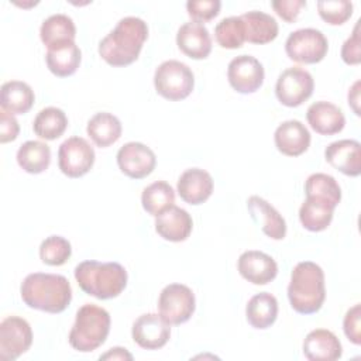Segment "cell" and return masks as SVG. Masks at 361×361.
<instances>
[{
  "mask_svg": "<svg viewBox=\"0 0 361 361\" xmlns=\"http://www.w3.org/2000/svg\"><path fill=\"white\" fill-rule=\"evenodd\" d=\"M285 51L289 59L298 63L312 65L324 59L329 51V42L322 31L316 28H300L288 35Z\"/></svg>",
  "mask_w": 361,
  "mask_h": 361,
  "instance_id": "cell-7",
  "label": "cell"
},
{
  "mask_svg": "<svg viewBox=\"0 0 361 361\" xmlns=\"http://www.w3.org/2000/svg\"><path fill=\"white\" fill-rule=\"evenodd\" d=\"M75 279L79 288L97 299L117 298L127 286V271L118 262L86 259L75 267Z\"/></svg>",
  "mask_w": 361,
  "mask_h": 361,
  "instance_id": "cell-4",
  "label": "cell"
},
{
  "mask_svg": "<svg viewBox=\"0 0 361 361\" xmlns=\"http://www.w3.org/2000/svg\"><path fill=\"white\" fill-rule=\"evenodd\" d=\"M237 269L245 281L254 285H267L274 281L278 274L275 259L271 255L257 250L244 251L238 257Z\"/></svg>",
  "mask_w": 361,
  "mask_h": 361,
  "instance_id": "cell-15",
  "label": "cell"
},
{
  "mask_svg": "<svg viewBox=\"0 0 361 361\" xmlns=\"http://www.w3.org/2000/svg\"><path fill=\"white\" fill-rule=\"evenodd\" d=\"M196 309V299L192 289L183 283L166 285L158 298L159 316L171 326L188 322Z\"/></svg>",
  "mask_w": 361,
  "mask_h": 361,
  "instance_id": "cell-8",
  "label": "cell"
},
{
  "mask_svg": "<svg viewBox=\"0 0 361 361\" xmlns=\"http://www.w3.org/2000/svg\"><path fill=\"white\" fill-rule=\"evenodd\" d=\"M245 317L251 327L265 330L271 327L278 317V300L269 292L254 295L245 306Z\"/></svg>",
  "mask_w": 361,
  "mask_h": 361,
  "instance_id": "cell-27",
  "label": "cell"
},
{
  "mask_svg": "<svg viewBox=\"0 0 361 361\" xmlns=\"http://www.w3.org/2000/svg\"><path fill=\"white\" fill-rule=\"evenodd\" d=\"M45 61L51 73L58 78H68L78 71L82 61V52L76 42H65L48 48Z\"/></svg>",
  "mask_w": 361,
  "mask_h": 361,
  "instance_id": "cell-24",
  "label": "cell"
},
{
  "mask_svg": "<svg viewBox=\"0 0 361 361\" xmlns=\"http://www.w3.org/2000/svg\"><path fill=\"white\" fill-rule=\"evenodd\" d=\"M288 299L296 313L313 314L319 312L326 299L322 267L312 261L298 262L290 272Z\"/></svg>",
  "mask_w": 361,
  "mask_h": 361,
  "instance_id": "cell-3",
  "label": "cell"
},
{
  "mask_svg": "<svg viewBox=\"0 0 361 361\" xmlns=\"http://www.w3.org/2000/svg\"><path fill=\"white\" fill-rule=\"evenodd\" d=\"M276 149L286 157H299L310 145V133L299 120H286L281 123L274 134Z\"/></svg>",
  "mask_w": 361,
  "mask_h": 361,
  "instance_id": "cell-19",
  "label": "cell"
},
{
  "mask_svg": "<svg viewBox=\"0 0 361 361\" xmlns=\"http://www.w3.org/2000/svg\"><path fill=\"white\" fill-rule=\"evenodd\" d=\"M141 203L148 214L157 217L175 203V192L168 182L157 180L144 188L141 193Z\"/></svg>",
  "mask_w": 361,
  "mask_h": 361,
  "instance_id": "cell-33",
  "label": "cell"
},
{
  "mask_svg": "<svg viewBox=\"0 0 361 361\" xmlns=\"http://www.w3.org/2000/svg\"><path fill=\"white\" fill-rule=\"evenodd\" d=\"M313 89V76L303 68L292 66L278 76L275 94L283 106L298 107L312 96Z\"/></svg>",
  "mask_w": 361,
  "mask_h": 361,
  "instance_id": "cell-9",
  "label": "cell"
},
{
  "mask_svg": "<svg viewBox=\"0 0 361 361\" xmlns=\"http://www.w3.org/2000/svg\"><path fill=\"white\" fill-rule=\"evenodd\" d=\"M345 337L355 345L361 344V305L355 303L350 307L343 320Z\"/></svg>",
  "mask_w": 361,
  "mask_h": 361,
  "instance_id": "cell-39",
  "label": "cell"
},
{
  "mask_svg": "<svg viewBox=\"0 0 361 361\" xmlns=\"http://www.w3.org/2000/svg\"><path fill=\"white\" fill-rule=\"evenodd\" d=\"M213 178L202 168H189L180 173L176 190L180 199L189 204L204 203L213 193Z\"/></svg>",
  "mask_w": 361,
  "mask_h": 361,
  "instance_id": "cell-16",
  "label": "cell"
},
{
  "mask_svg": "<svg viewBox=\"0 0 361 361\" xmlns=\"http://www.w3.org/2000/svg\"><path fill=\"white\" fill-rule=\"evenodd\" d=\"M245 27V41L251 44H268L278 37L276 20L264 11H248L240 16Z\"/></svg>",
  "mask_w": 361,
  "mask_h": 361,
  "instance_id": "cell-25",
  "label": "cell"
},
{
  "mask_svg": "<svg viewBox=\"0 0 361 361\" xmlns=\"http://www.w3.org/2000/svg\"><path fill=\"white\" fill-rule=\"evenodd\" d=\"M341 59L347 65H358L361 62V38L360 21H357L353 35L348 37L341 47Z\"/></svg>",
  "mask_w": 361,
  "mask_h": 361,
  "instance_id": "cell-40",
  "label": "cell"
},
{
  "mask_svg": "<svg viewBox=\"0 0 361 361\" xmlns=\"http://www.w3.org/2000/svg\"><path fill=\"white\" fill-rule=\"evenodd\" d=\"M39 37L47 48H52L65 42H75L76 27L69 16L52 14L42 21Z\"/></svg>",
  "mask_w": 361,
  "mask_h": 361,
  "instance_id": "cell-30",
  "label": "cell"
},
{
  "mask_svg": "<svg viewBox=\"0 0 361 361\" xmlns=\"http://www.w3.org/2000/svg\"><path fill=\"white\" fill-rule=\"evenodd\" d=\"M68 127V117L62 109L45 107L42 109L32 121V130L35 135L42 140H56L59 138Z\"/></svg>",
  "mask_w": 361,
  "mask_h": 361,
  "instance_id": "cell-32",
  "label": "cell"
},
{
  "mask_svg": "<svg viewBox=\"0 0 361 361\" xmlns=\"http://www.w3.org/2000/svg\"><path fill=\"white\" fill-rule=\"evenodd\" d=\"M305 193L306 196H313L323 199L337 207L341 200V188L337 180L327 173L316 172L312 173L305 182Z\"/></svg>",
  "mask_w": 361,
  "mask_h": 361,
  "instance_id": "cell-34",
  "label": "cell"
},
{
  "mask_svg": "<svg viewBox=\"0 0 361 361\" xmlns=\"http://www.w3.org/2000/svg\"><path fill=\"white\" fill-rule=\"evenodd\" d=\"M94 149L82 137H69L58 149V166L68 178L86 175L94 164Z\"/></svg>",
  "mask_w": 361,
  "mask_h": 361,
  "instance_id": "cell-10",
  "label": "cell"
},
{
  "mask_svg": "<svg viewBox=\"0 0 361 361\" xmlns=\"http://www.w3.org/2000/svg\"><path fill=\"white\" fill-rule=\"evenodd\" d=\"M154 86L157 93L166 100H183L195 87V75L186 63L169 59L155 69Z\"/></svg>",
  "mask_w": 361,
  "mask_h": 361,
  "instance_id": "cell-6",
  "label": "cell"
},
{
  "mask_svg": "<svg viewBox=\"0 0 361 361\" xmlns=\"http://www.w3.org/2000/svg\"><path fill=\"white\" fill-rule=\"evenodd\" d=\"M32 344L30 323L20 316H8L0 323V360L14 361Z\"/></svg>",
  "mask_w": 361,
  "mask_h": 361,
  "instance_id": "cell-11",
  "label": "cell"
},
{
  "mask_svg": "<svg viewBox=\"0 0 361 361\" xmlns=\"http://www.w3.org/2000/svg\"><path fill=\"white\" fill-rule=\"evenodd\" d=\"M148 38V25L140 17H124L99 42L102 59L116 68L127 66L140 56L144 42Z\"/></svg>",
  "mask_w": 361,
  "mask_h": 361,
  "instance_id": "cell-1",
  "label": "cell"
},
{
  "mask_svg": "<svg viewBox=\"0 0 361 361\" xmlns=\"http://www.w3.org/2000/svg\"><path fill=\"white\" fill-rule=\"evenodd\" d=\"M86 133L97 147L106 148L121 137L123 127L114 114L109 111H100L89 118Z\"/></svg>",
  "mask_w": 361,
  "mask_h": 361,
  "instance_id": "cell-28",
  "label": "cell"
},
{
  "mask_svg": "<svg viewBox=\"0 0 361 361\" xmlns=\"http://www.w3.org/2000/svg\"><path fill=\"white\" fill-rule=\"evenodd\" d=\"M220 0H189L186 3L188 14L193 21L206 23L213 20L220 13Z\"/></svg>",
  "mask_w": 361,
  "mask_h": 361,
  "instance_id": "cell-38",
  "label": "cell"
},
{
  "mask_svg": "<svg viewBox=\"0 0 361 361\" xmlns=\"http://www.w3.org/2000/svg\"><path fill=\"white\" fill-rule=\"evenodd\" d=\"M306 118L312 130L322 135L337 134L345 126L341 109L326 100L312 103L306 111Z\"/></svg>",
  "mask_w": 361,
  "mask_h": 361,
  "instance_id": "cell-22",
  "label": "cell"
},
{
  "mask_svg": "<svg viewBox=\"0 0 361 361\" xmlns=\"http://www.w3.org/2000/svg\"><path fill=\"white\" fill-rule=\"evenodd\" d=\"M251 219L261 227L262 233L272 240H283L286 235V221L281 213L265 199L252 195L247 200Z\"/></svg>",
  "mask_w": 361,
  "mask_h": 361,
  "instance_id": "cell-18",
  "label": "cell"
},
{
  "mask_svg": "<svg viewBox=\"0 0 361 361\" xmlns=\"http://www.w3.org/2000/svg\"><path fill=\"white\" fill-rule=\"evenodd\" d=\"M110 314L106 309L85 303L76 312L75 323L69 331V344L79 353H90L99 348L110 333Z\"/></svg>",
  "mask_w": 361,
  "mask_h": 361,
  "instance_id": "cell-5",
  "label": "cell"
},
{
  "mask_svg": "<svg viewBox=\"0 0 361 361\" xmlns=\"http://www.w3.org/2000/svg\"><path fill=\"white\" fill-rule=\"evenodd\" d=\"M271 6L282 20H285L286 23H293L298 18L300 10L306 7V1L305 0H274Z\"/></svg>",
  "mask_w": 361,
  "mask_h": 361,
  "instance_id": "cell-41",
  "label": "cell"
},
{
  "mask_svg": "<svg viewBox=\"0 0 361 361\" xmlns=\"http://www.w3.org/2000/svg\"><path fill=\"white\" fill-rule=\"evenodd\" d=\"M99 360H133V355L123 347H113L107 353L102 354Z\"/></svg>",
  "mask_w": 361,
  "mask_h": 361,
  "instance_id": "cell-43",
  "label": "cell"
},
{
  "mask_svg": "<svg viewBox=\"0 0 361 361\" xmlns=\"http://www.w3.org/2000/svg\"><path fill=\"white\" fill-rule=\"evenodd\" d=\"M72 255L71 243L62 235H49L39 245V258L51 267L63 265Z\"/></svg>",
  "mask_w": 361,
  "mask_h": 361,
  "instance_id": "cell-36",
  "label": "cell"
},
{
  "mask_svg": "<svg viewBox=\"0 0 361 361\" xmlns=\"http://www.w3.org/2000/svg\"><path fill=\"white\" fill-rule=\"evenodd\" d=\"M303 354L310 361H336L341 357L343 347L333 331L314 329L305 337Z\"/></svg>",
  "mask_w": 361,
  "mask_h": 361,
  "instance_id": "cell-23",
  "label": "cell"
},
{
  "mask_svg": "<svg viewBox=\"0 0 361 361\" xmlns=\"http://www.w3.org/2000/svg\"><path fill=\"white\" fill-rule=\"evenodd\" d=\"M20 295L28 307L56 314L69 306L72 288L63 275L34 272L21 282Z\"/></svg>",
  "mask_w": 361,
  "mask_h": 361,
  "instance_id": "cell-2",
  "label": "cell"
},
{
  "mask_svg": "<svg viewBox=\"0 0 361 361\" xmlns=\"http://www.w3.org/2000/svg\"><path fill=\"white\" fill-rule=\"evenodd\" d=\"M20 133V126L16 117L4 110L0 111V142L14 141Z\"/></svg>",
  "mask_w": 361,
  "mask_h": 361,
  "instance_id": "cell-42",
  "label": "cell"
},
{
  "mask_svg": "<svg viewBox=\"0 0 361 361\" xmlns=\"http://www.w3.org/2000/svg\"><path fill=\"white\" fill-rule=\"evenodd\" d=\"M217 44L226 49H237L245 42V27L240 16L223 18L214 27Z\"/></svg>",
  "mask_w": 361,
  "mask_h": 361,
  "instance_id": "cell-35",
  "label": "cell"
},
{
  "mask_svg": "<svg viewBox=\"0 0 361 361\" xmlns=\"http://www.w3.org/2000/svg\"><path fill=\"white\" fill-rule=\"evenodd\" d=\"M326 161L347 176L361 173V144L357 140H338L324 149Z\"/></svg>",
  "mask_w": 361,
  "mask_h": 361,
  "instance_id": "cell-17",
  "label": "cell"
},
{
  "mask_svg": "<svg viewBox=\"0 0 361 361\" xmlns=\"http://www.w3.org/2000/svg\"><path fill=\"white\" fill-rule=\"evenodd\" d=\"M192 228L193 221L190 214L185 209L175 204L169 206L155 217V231L166 241H185L190 235Z\"/></svg>",
  "mask_w": 361,
  "mask_h": 361,
  "instance_id": "cell-20",
  "label": "cell"
},
{
  "mask_svg": "<svg viewBox=\"0 0 361 361\" xmlns=\"http://www.w3.org/2000/svg\"><path fill=\"white\" fill-rule=\"evenodd\" d=\"M317 11L323 21L330 25L344 24L353 14V3L348 0H320Z\"/></svg>",
  "mask_w": 361,
  "mask_h": 361,
  "instance_id": "cell-37",
  "label": "cell"
},
{
  "mask_svg": "<svg viewBox=\"0 0 361 361\" xmlns=\"http://www.w3.org/2000/svg\"><path fill=\"white\" fill-rule=\"evenodd\" d=\"M176 45L192 59H204L212 52L209 30L197 21H189L179 27L176 32Z\"/></svg>",
  "mask_w": 361,
  "mask_h": 361,
  "instance_id": "cell-21",
  "label": "cell"
},
{
  "mask_svg": "<svg viewBox=\"0 0 361 361\" xmlns=\"http://www.w3.org/2000/svg\"><path fill=\"white\" fill-rule=\"evenodd\" d=\"M334 209L333 204L323 199L306 196V200L299 209V220L306 230L319 233L330 226Z\"/></svg>",
  "mask_w": 361,
  "mask_h": 361,
  "instance_id": "cell-29",
  "label": "cell"
},
{
  "mask_svg": "<svg viewBox=\"0 0 361 361\" xmlns=\"http://www.w3.org/2000/svg\"><path fill=\"white\" fill-rule=\"evenodd\" d=\"M35 96L30 85L21 80H8L0 89L1 110L10 114H25L31 110Z\"/></svg>",
  "mask_w": 361,
  "mask_h": 361,
  "instance_id": "cell-26",
  "label": "cell"
},
{
  "mask_svg": "<svg viewBox=\"0 0 361 361\" xmlns=\"http://www.w3.org/2000/svg\"><path fill=\"white\" fill-rule=\"evenodd\" d=\"M117 165L120 171L133 179H142L152 173L157 165L154 151L142 142L130 141L117 152Z\"/></svg>",
  "mask_w": 361,
  "mask_h": 361,
  "instance_id": "cell-13",
  "label": "cell"
},
{
  "mask_svg": "<svg viewBox=\"0 0 361 361\" xmlns=\"http://www.w3.org/2000/svg\"><path fill=\"white\" fill-rule=\"evenodd\" d=\"M347 99H348V104H350V107L353 109V111H354L357 116H360V107H358V104H360V80H357V82L350 87Z\"/></svg>",
  "mask_w": 361,
  "mask_h": 361,
  "instance_id": "cell-44",
  "label": "cell"
},
{
  "mask_svg": "<svg viewBox=\"0 0 361 361\" xmlns=\"http://www.w3.org/2000/svg\"><path fill=\"white\" fill-rule=\"evenodd\" d=\"M264 78L265 72L262 63L251 55H238L228 63V83L235 92L241 94L257 92L262 86Z\"/></svg>",
  "mask_w": 361,
  "mask_h": 361,
  "instance_id": "cell-12",
  "label": "cell"
},
{
  "mask_svg": "<svg viewBox=\"0 0 361 361\" xmlns=\"http://www.w3.org/2000/svg\"><path fill=\"white\" fill-rule=\"evenodd\" d=\"M171 324L157 313H144L135 319L131 336L135 344L145 350L162 348L171 337Z\"/></svg>",
  "mask_w": 361,
  "mask_h": 361,
  "instance_id": "cell-14",
  "label": "cell"
},
{
  "mask_svg": "<svg viewBox=\"0 0 361 361\" xmlns=\"http://www.w3.org/2000/svg\"><path fill=\"white\" fill-rule=\"evenodd\" d=\"M17 164L28 173H41L48 169L51 164V148L37 140L25 141L17 151Z\"/></svg>",
  "mask_w": 361,
  "mask_h": 361,
  "instance_id": "cell-31",
  "label": "cell"
}]
</instances>
